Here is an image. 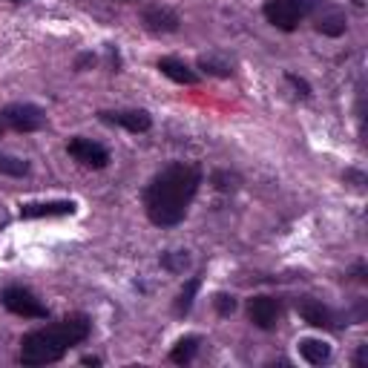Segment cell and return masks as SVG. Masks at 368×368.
Masks as SVG:
<instances>
[{
    "label": "cell",
    "mask_w": 368,
    "mask_h": 368,
    "mask_svg": "<svg viewBox=\"0 0 368 368\" xmlns=\"http://www.w3.org/2000/svg\"><path fill=\"white\" fill-rule=\"evenodd\" d=\"M199 184H202V170L196 164L176 162L159 170L144 190V210L150 222L159 228H176L188 216V207L199 193Z\"/></svg>",
    "instance_id": "1"
},
{
    "label": "cell",
    "mask_w": 368,
    "mask_h": 368,
    "mask_svg": "<svg viewBox=\"0 0 368 368\" xmlns=\"http://www.w3.org/2000/svg\"><path fill=\"white\" fill-rule=\"evenodd\" d=\"M92 331V322L84 314L64 317L60 322H52L46 328L29 331L20 340V362L23 365H52L64 357L72 346H81Z\"/></svg>",
    "instance_id": "2"
},
{
    "label": "cell",
    "mask_w": 368,
    "mask_h": 368,
    "mask_svg": "<svg viewBox=\"0 0 368 368\" xmlns=\"http://www.w3.org/2000/svg\"><path fill=\"white\" fill-rule=\"evenodd\" d=\"M314 0H265V18L270 26L282 29V32H294V29L311 15Z\"/></svg>",
    "instance_id": "3"
},
{
    "label": "cell",
    "mask_w": 368,
    "mask_h": 368,
    "mask_svg": "<svg viewBox=\"0 0 368 368\" xmlns=\"http://www.w3.org/2000/svg\"><path fill=\"white\" fill-rule=\"evenodd\" d=\"M46 127V112L35 104H9L0 110V130L38 133Z\"/></svg>",
    "instance_id": "4"
},
{
    "label": "cell",
    "mask_w": 368,
    "mask_h": 368,
    "mask_svg": "<svg viewBox=\"0 0 368 368\" xmlns=\"http://www.w3.org/2000/svg\"><path fill=\"white\" fill-rule=\"evenodd\" d=\"M4 308L18 314V317H26V320H46L49 311H46V305L32 294V291H26V288H6L4 291Z\"/></svg>",
    "instance_id": "5"
},
{
    "label": "cell",
    "mask_w": 368,
    "mask_h": 368,
    "mask_svg": "<svg viewBox=\"0 0 368 368\" xmlns=\"http://www.w3.org/2000/svg\"><path fill=\"white\" fill-rule=\"evenodd\" d=\"M67 152L78 162V164H84V167H92V170H104L107 164H110V152H107V147L104 144H98V141H92V138H70V144H67Z\"/></svg>",
    "instance_id": "6"
},
{
    "label": "cell",
    "mask_w": 368,
    "mask_h": 368,
    "mask_svg": "<svg viewBox=\"0 0 368 368\" xmlns=\"http://www.w3.org/2000/svg\"><path fill=\"white\" fill-rule=\"evenodd\" d=\"M248 314H251V322L256 328L270 331L282 317V305H280V299H273V296H254L251 305H248Z\"/></svg>",
    "instance_id": "7"
},
{
    "label": "cell",
    "mask_w": 368,
    "mask_h": 368,
    "mask_svg": "<svg viewBox=\"0 0 368 368\" xmlns=\"http://www.w3.org/2000/svg\"><path fill=\"white\" fill-rule=\"evenodd\" d=\"M104 124H115V127H124L130 133H147L152 127V118L144 110H121V112H101Z\"/></svg>",
    "instance_id": "8"
},
{
    "label": "cell",
    "mask_w": 368,
    "mask_h": 368,
    "mask_svg": "<svg viewBox=\"0 0 368 368\" xmlns=\"http://www.w3.org/2000/svg\"><path fill=\"white\" fill-rule=\"evenodd\" d=\"M75 202H29L20 204V219H44V216H72Z\"/></svg>",
    "instance_id": "9"
},
{
    "label": "cell",
    "mask_w": 368,
    "mask_h": 368,
    "mask_svg": "<svg viewBox=\"0 0 368 368\" xmlns=\"http://www.w3.org/2000/svg\"><path fill=\"white\" fill-rule=\"evenodd\" d=\"M141 20H144V26L150 29V32H176L178 23H181L178 15L173 9H167V6H147Z\"/></svg>",
    "instance_id": "10"
},
{
    "label": "cell",
    "mask_w": 368,
    "mask_h": 368,
    "mask_svg": "<svg viewBox=\"0 0 368 368\" xmlns=\"http://www.w3.org/2000/svg\"><path fill=\"white\" fill-rule=\"evenodd\" d=\"M299 317L308 322V325H314V328H336L334 311L325 308V305L317 302V299H302V302H299Z\"/></svg>",
    "instance_id": "11"
},
{
    "label": "cell",
    "mask_w": 368,
    "mask_h": 368,
    "mask_svg": "<svg viewBox=\"0 0 368 368\" xmlns=\"http://www.w3.org/2000/svg\"><path fill=\"white\" fill-rule=\"evenodd\" d=\"M159 70H162V75H167L176 84H184V86H193L199 81V75L188 64H184V60H178V58H162L159 60Z\"/></svg>",
    "instance_id": "12"
},
{
    "label": "cell",
    "mask_w": 368,
    "mask_h": 368,
    "mask_svg": "<svg viewBox=\"0 0 368 368\" xmlns=\"http://www.w3.org/2000/svg\"><path fill=\"white\" fill-rule=\"evenodd\" d=\"M317 32L328 35V38H340L346 32V15L336 9V6H328L320 18H317Z\"/></svg>",
    "instance_id": "13"
},
{
    "label": "cell",
    "mask_w": 368,
    "mask_h": 368,
    "mask_svg": "<svg viewBox=\"0 0 368 368\" xmlns=\"http://www.w3.org/2000/svg\"><path fill=\"white\" fill-rule=\"evenodd\" d=\"M296 346H299V357L311 365H325L331 360V346L322 340H311L308 336V340H299Z\"/></svg>",
    "instance_id": "14"
},
{
    "label": "cell",
    "mask_w": 368,
    "mask_h": 368,
    "mask_svg": "<svg viewBox=\"0 0 368 368\" xmlns=\"http://www.w3.org/2000/svg\"><path fill=\"white\" fill-rule=\"evenodd\" d=\"M199 336H181V340L176 343V348L170 351V360L176 362V365H188L193 357H196V351H199Z\"/></svg>",
    "instance_id": "15"
},
{
    "label": "cell",
    "mask_w": 368,
    "mask_h": 368,
    "mask_svg": "<svg viewBox=\"0 0 368 368\" xmlns=\"http://www.w3.org/2000/svg\"><path fill=\"white\" fill-rule=\"evenodd\" d=\"M0 173L20 178V176L29 173V162H23V159H18V156H9V152H0Z\"/></svg>",
    "instance_id": "16"
},
{
    "label": "cell",
    "mask_w": 368,
    "mask_h": 368,
    "mask_svg": "<svg viewBox=\"0 0 368 368\" xmlns=\"http://www.w3.org/2000/svg\"><path fill=\"white\" fill-rule=\"evenodd\" d=\"M199 67L204 70V72H210V75H219V78H230V64H225V60H219L216 55H202L199 58Z\"/></svg>",
    "instance_id": "17"
},
{
    "label": "cell",
    "mask_w": 368,
    "mask_h": 368,
    "mask_svg": "<svg viewBox=\"0 0 368 368\" xmlns=\"http://www.w3.org/2000/svg\"><path fill=\"white\" fill-rule=\"evenodd\" d=\"M199 280H190L188 285L181 288V294H178V302H176V311L178 314H188L190 308H193V299H196V291H199Z\"/></svg>",
    "instance_id": "18"
},
{
    "label": "cell",
    "mask_w": 368,
    "mask_h": 368,
    "mask_svg": "<svg viewBox=\"0 0 368 368\" xmlns=\"http://www.w3.org/2000/svg\"><path fill=\"white\" fill-rule=\"evenodd\" d=\"M162 265H164L167 270H173V273H181L184 268L190 265V256H188V254H164V256H162Z\"/></svg>",
    "instance_id": "19"
},
{
    "label": "cell",
    "mask_w": 368,
    "mask_h": 368,
    "mask_svg": "<svg viewBox=\"0 0 368 368\" xmlns=\"http://www.w3.org/2000/svg\"><path fill=\"white\" fill-rule=\"evenodd\" d=\"M216 311H219L222 317L233 314V311H236V299L228 296V294H216Z\"/></svg>",
    "instance_id": "20"
},
{
    "label": "cell",
    "mask_w": 368,
    "mask_h": 368,
    "mask_svg": "<svg viewBox=\"0 0 368 368\" xmlns=\"http://www.w3.org/2000/svg\"><path fill=\"white\" fill-rule=\"evenodd\" d=\"M285 78H288V81H291V84H294V86L299 89V96H305V98H308V96H311V86H308V84H305L302 78H296V75H291V72H288Z\"/></svg>",
    "instance_id": "21"
},
{
    "label": "cell",
    "mask_w": 368,
    "mask_h": 368,
    "mask_svg": "<svg viewBox=\"0 0 368 368\" xmlns=\"http://www.w3.org/2000/svg\"><path fill=\"white\" fill-rule=\"evenodd\" d=\"M12 4H20V0H12Z\"/></svg>",
    "instance_id": "22"
}]
</instances>
